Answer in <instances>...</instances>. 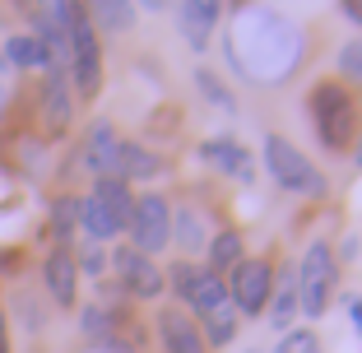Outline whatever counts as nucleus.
I'll return each instance as SVG.
<instances>
[{
  "instance_id": "f257e3e1",
  "label": "nucleus",
  "mask_w": 362,
  "mask_h": 353,
  "mask_svg": "<svg viewBox=\"0 0 362 353\" xmlns=\"http://www.w3.org/2000/svg\"><path fill=\"white\" fill-rule=\"evenodd\" d=\"M307 121H311V130H316L320 149L349 154L358 130H362V103L339 79H316V84L307 88Z\"/></svg>"
},
{
  "instance_id": "f03ea898",
  "label": "nucleus",
  "mask_w": 362,
  "mask_h": 353,
  "mask_svg": "<svg viewBox=\"0 0 362 353\" xmlns=\"http://www.w3.org/2000/svg\"><path fill=\"white\" fill-rule=\"evenodd\" d=\"M260 158H265V172H269V182H274L279 191L298 195V200H325V195H330V177H325L288 135H279V130H269V135L260 139Z\"/></svg>"
},
{
  "instance_id": "7ed1b4c3",
  "label": "nucleus",
  "mask_w": 362,
  "mask_h": 353,
  "mask_svg": "<svg viewBox=\"0 0 362 353\" xmlns=\"http://www.w3.org/2000/svg\"><path fill=\"white\" fill-rule=\"evenodd\" d=\"M339 260H334V246L330 237H311L307 251H302V260L293 265V274H298V316H307V321H320L325 311H330L334 293H339Z\"/></svg>"
},
{
  "instance_id": "20e7f679",
  "label": "nucleus",
  "mask_w": 362,
  "mask_h": 353,
  "mask_svg": "<svg viewBox=\"0 0 362 353\" xmlns=\"http://www.w3.org/2000/svg\"><path fill=\"white\" fill-rule=\"evenodd\" d=\"M65 42H70V79L79 98H93L103 88V42L88 19L84 0H70V19H65Z\"/></svg>"
},
{
  "instance_id": "39448f33",
  "label": "nucleus",
  "mask_w": 362,
  "mask_h": 353,
  "mask_svg": "<svg viewBox=\"0 0 362 353\" xmlns=\"http://www.w3.org/2000/svg\"><path fill=\"white\" fill-rule=\"evenodd\" d=\"M269 293H274V260H265V256H246L228 274V298H233L242 321H260L265 316Z\"/></svg>"
},
{
  "instance_id": "423d86ee",
  "label": "nucleus",
  "mask_w": 362,
  "mask_h": 353,
  "mask_svg": "<svg viewBox=\"0 0 362 353\" xmlns=\"http://www.w3.org/2000/svg\"><path fill=\"white\" fill-rule=\"evenodd\" d=\"M126 233H130V246L144 251V256L168 251L172 246V204H168V195H158V191L135 195V214H130Z\"/></svg>"
},
{
  "instance_id": "0eeeda50",
  "label": "nucleus",
  "mask_w": 362,
  "mask_h": 353,
  "mask_svg": "<svg viewBox=\"0 0 362 353\" xmlns=\"http://www.w3.org/2000/svg\"><path fill=\"white\" fill-rule=\"evenodd\" d=\"M107 265L117 270L121 289H126L130 298H139V302H153V298L168 293V274H163V265H153V256H144V251H135V246H117Z\"/></svg>"
},
{
  "instance_id": "6e6552de",
  "label": "nucleus",
  "mask_w": 362,
  "mask_h": 353,
  "mask_svg": "<svg viewBox=\"0 0 362 353\" xmlns=\"http://www.w3.org/2000/svg\"><path fill=\"white\" fill-rule=\"evenodd\" d=\"M228 0H177L172 5V14H177V28L181 37H186V47L191 52H204L214 37V28H218V19H223Z\"/></svg>"
},
{
  "instance_id": "1a4fd4ad",
  "label": "nucleus",
  "mask_w": 362,
  "mask_h": 353,
  "mask_svg": "<svg viewBox=\"0 0 362 353\" xmlns=\"http://www.w3.org/2000/svg\"><path fill=\"white\" fill-rule=\"evenodd\" d=\"M200 158L209 163V168H218L223 177H237L242 186L256 182V163H251V149H246L237 135H209L200 144Z\"/></svg>"
},
{
  "instance_id": "9d476101",
  "label": "nucleus",
  "mask_w": 362,
  "mask_h": 353,
  "mask_svg": "<svg viewBox=\"0 0 362 353\" xmlns=\"http://www.w3.org/2000/svg\"><path fill=\"white\" fill-rule=\"evenodd\" d=\"M158 344H163V353H209V344H204V335H200V325L186 316V307H158Z\"/></svg>"
},
{
  "instance_id": "9b49d317",
  "label": "nucleus",
  "mask_w": 362,
  "mask_h": 353,
  "mask_svg": "<svg viewBox=\"0 0 362 353\" xmlns=\"http://www.w3.org/2000/svg\"><path fill=\"white\" fill-rule=\"evenodd\" d=\"M42 279H47V293H52L56 307H75V298H79V265H75V251H70V246H56L52 256L42 260Z\"/></svg>"
},
{
  "instance_id": "f8f14e48",
  "label": "nucleus",
  "mask_w": 362,
  "mask_h": 353,
  "mask_svg": "<svg viewBox=\"0 0 362 353\" xmlns=\"http://www.w3.org/2000/svg\"><path fill=\"white\" fill-rule=\"evenodd\" d=\"M117 154H121V135L112 130V121H93V130H88L84 139V168L98 177H117Z\"/></svg>"
},
{
  "instance_id": "ddd939ff",
  "label": "nucleus",
  "mask_w": 362,
  "mask_h": 353,
  "mask_svg": "<svg viewBox=\"0 0 362 353\" xmlns=\"http://www.w3.org/2000/svg\"><path fill=\"white\" fill-rule=\"evenodd\" d=\"M75 117V93H70V75L61 70H47V84H42V121L52 135H61Z\"/></svg>"
},
{
  "instance_id": "4468645a",
  "label": "nucleus",
  "mask_w": 362,
  "mask_h": 353,
  "mask_svg": "<svg viewBox=\"0 0 362 353\" xmlns=\"http://www.w3.org/2000/svg\"><path fill=\"white\" fill-rule=\"evenodd\" d=\"M265 321L274 335L293 330V321H298V274L293 270H274V293H269Z\"/></svg>"
},
{
  "instance_id": "2eb2a0df",
  "label": "nucleus",
  "mask_w": 362,
  "mask_h": 353,
  "mask_svg": "<svg viewBox=\"0 0 362 353\" xmlns=\"http://www.w3.org/2000/svg\"><path fill=\"white\" fill-rule=\"evenodd\" d=\"M242 260H246L242 228H218V233L209 237V246H204V270H209V274H223L228 279Z\"/></svg>"
},
{
  "instance_id": "dca6fc26",
  "label": "nucleus",
  "mask_w": 362,
  "mask_h": 353,
  "mask_svg": "<svg viewBox=\"0 0 362 353\" xmlns=\"http://www.w3.org/2000/svg\"><path fill=\"white\" fill-rule=\"evenodd\" d=\"M163 172V158L158 154H149L144 144H135V139H121V154H117V182H149V177H158Z\"/></svg>"
},
{
  "instance_id": "f3484780",
  "label": "nucleus",
  "mask_w": 362,
  "mask_h": 353,
  "mask_svg": "<svg viewBox=\"0 0 362 353\" xmlns=\"http://www.w3.org/2000/svg\"><path fill=\"white\" fill-rule=\"evenodd\" d=\"M88 195H93V200L103 204L107 214H112V224L126 233V228H130V214H135V195H130V186L117 182V177H98Z\"/></svg>"
},
{
  "instance_id": "a211bd4d",
  "label": "nucleus",
  "mask_w": 362,
  "mask_h": 353,
  "mask_svg": "<svg viewBox=\"0 0 362 353\" xmlns=\"http://www.w3.org/2000/svg\"><path fill=\"white\" fill-rule=\"evenodd\" d=\"M172 246H181L186 256H195V251L209 246V228H204L195 204H177V209H172Z\"/></svg>"
},
{
  "instance_id": "6ab92c4d",
  "label": "nucleus",
  "mask_w": 362,
  "mask_h": 353,
  "mask_svg": "<svg viewBox=\"0 0 362 353\" xmlns=\"http://www.w3.org/2000/svg\"><path fill=\"white\" fill-rule=\"evenodd\" d=\"M93 28L103 33H130L135 28V0H84Z\"/></svg>"
},
{
  "instance_id": "aec40b11",
  "label": "nucleus",
  "mask_w": 362,
  "mask_h": 353,
  "mask_svg": "<svg viewBox=\"0 0 362 353\" xmlns=\"http://www.w3.org/2000/svg\"><path fill=\"white\" fill-rule=\"evenodd\" d=\"M79 233L93 246H103V242H112V237H121V228L112 224V214H107L93 195H84V200H79Z\"/></svg>"
},
{
  "instance_id": "412c9836",
  "label": "nucleus",
  "mask_w": 362,
  "mask_h": 353,
  "mask_svg": "<svg viewBox=\"0 0 362 353\" xmlns=\"http://www.w3.org/2000/svg\"><path fill=\"white\" fill-rule=\"evenodd\" d=\"M5 61L19 65V70H52V56H47V47L33 37V33H23V37H10L5 42Z\"/></svg>"
},
{
  "instance_id": "4be33fe9",
  "label": "nucleus",
  "mask_w": 362,
  "mask_h": 353,
  "mask_svg": "<svg viewBox=\"0 0 362 353\" xmlns=\"http://www.w3.org/2000/svg\"><path fill=\"white\" fill-rule=\"evenodd\" d=\"M237 330H242V316H237V307H223L218 316L200 321V335H204V344H209V353H214V349H228V344L237 340Z\"/></svg>"
},
{
  "instance_id": "5701e85b",
  "label": "nucleus",
  "mask_w": 362,
  "mask_h": 353,
  "mask_svg": "<svg viewBox=\"0 0 362 353\" xmlns=\"http://www.w3.org/2000/svg\"><path fill=\"white\" fill-rule=\"evenodd\" d=\"M334 70H339V84H353V93H362V33H353L349 42H339Z\"/></svg>"
},
{
  "instance_id": "b1692460",
  "label": "nucleus",
  "mask_w": 362,
  "mask_h": 353,
  "mask_svg": "<svg viewBox=\"0 0 362 353\" xmlns=\"http://www.w3.org/2000/svg\"><path fill=\"white\" fill-rule=\"evenodd\" d=\"M195 88H200V98H204V103H214V108H223L228 117L237 112V98H233V88H228L223 79L214 75V70H204V65L195 70Z\"/></svg>"
},
{
  "instance_id": "393cba45",
  "label": "nucleus",
  "mask_w": 362,
  "mask_h": 353,
  "mask_svg": "<svg viewBox=\"0 0 362 353\" xmlns=\"http://www.w3.org/2000/svg\"><path fill=\"white\" fill-rule=\"evenodd\" d=\"M269 353H325V349H320V335H316V330H307V325H293V330L279 335V344H274Z\"/></svg>"
},
{
  "instance_id": "a878e982",
  "label": "nucleus",
  "mask_w": 362,
  "mask_h": 353,
  "mask_svg": "<svg viewBox=\"0 0 362 353\" xmlns=\"http://www.w3.org/2000/svg\"><path fill=\"white\" fill-rule=\"evenodd\" d=\"M75 228H79V200L75 195H65V200H56V209H52V233H56V242H70L75 237Z\"/></svg>"
},
{
  "instance_id": "bb28decb",
  "label": "nucleus",
  "mask_w": 362,
  "mask_h": 353,
  "mask_svg": "<svg viewBox=\"0 0 362 353\" xmlns=\"http://www.w3.org/2000/svg\"><path fill=\"white\" fill-rule=\"evenodd\" d=\"M79 325H84V335L98 340V344L112 340V311H107V307H84V311H79Z\"/></svg>"
},
{
  "instance_id": "cd10ccee",
  "label": "nucleus",
  "mask_w": 362,
  "mask_h": 353,
  "mask_svg": "<svg viewBox=\"0 0 362 353\" xmlns=\"http://www.w3.org/2000/svg\"><path fill=\"white\" fill-rule=\"evenodd\" d=\"M37 19H47L52 28H65V19H70V0H33L28 5Z\"/></svg>"
},
{
  "instance_id": "c85d7f7f",
  "label": "nucleus",
  "mask_w": 362,
  "mask_h": 353,
  "mask_svg": "<svg viewBox=\"0 0 362 353\" xmlns=\"http://www.w3.org/2000/svg\"><path fill=\"white\" fill-rule=\"evenodd\" d=\"M75 265L79 270H84V274H103V270H107V251H103V246H93V242H88L84 246V251H79V256H75Z\"/></svg>"
},
{
  "instance_id": "c756f323",
  "label": "nucleus",
  "mask_w": 362,
  "mask_h": 353,
  "mask_svg": "<svg viewBox=\"0 0 362 353\" xmlns=\"http://www.w3.org/2000/svg\"><path fill=\"white\" fill-rule=\"evenodd\" d=\"M334 10H339L344 19L353 23V28H362V0H339V5H334Z\"/></svg>"
},
{
  "instance_id": "7c9ffc66",
  "label": "nucleus",
  "mask_w": 362,
  "mask_h": 353,
  "mask_svg": "<svg viewBox=\"0 0 362 353\" xmlns=\"http://www.w3.org/2000/svg\"><path fill=\"white\" fill-rule=\"evenodd\" d=\"M344 311H349V321H353V330L362 335V298H358V293H349V298H344Z\"/></svg>"
},
{
  "instance_id": "2f4dec72",
  "label": "nucleus",
  "mask_w": 362,
  "mask_h": 353,
  "mask_svg": "<svg viewBox=\"0 0 362 353\" xmlns=\"http://www.w3.org/2000/svg\"><path fill=\"white\" fill-rule=\"evenodd\" d=\"M349 154H353V168L362 172V130H358V139H353V149H349Z\"/></svg>"
},
{
  "instance_id": "473e14b6",
  "label": "nucleus",
  "mask_w": 362,
  "mask_h": 353,
  "mask_svg": "<svg viewBox=\"0 0 362 353\" xmlns=\"http://www.w3.org/2000/svg\"><path fill=\"white\" fill-rule=\"evenodd\" d=\"M135 5H144V10H153V14H158V10H168L172 0H135Z\"/></svg>"
},
{
  "instance_id": "72a5a7b5",
  "label": "nucleus",
  "mask_w": 362,
  "mask_h": 353,
  "mask_svg": "<svg viewBox=\"0 0 362 353\" xmlns=\"http://www.w3.org/2000/svg\"><path fill=\"white\" fill-rule=\"evenodd\" d=\"M0 353H5V321H0Z\"/></svg>"
},
{
  "instance_id": "f704fd0d",
  "label": "nucleus",
  "mask_w": 362,
  "mask_h": 353,
  "mask_svg": "<svg viewBox=\"0 0 362 353\" xmlns=\"http://www.w3.org/2000/svg\"><path fill=\"white\" fill-rule=\"evenodd\" d=\"M242 353H265V349H242Z\"/></svg>"
},
{
  "instance_id": "c9c22d12",
  "label": "nucleus",
  "mask_w": 362,
  "mask_h": 353,
  "mask_svg": "<svg viewBox=\"0 0 362 353\" xmlns=\"http://www.w3.org/2000/svg\"><path fill=\"white\" fill-rule=\"evenodd\" d=\"M0 108H5V88H0Z\"/></svg>"
}]
</instances>
